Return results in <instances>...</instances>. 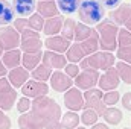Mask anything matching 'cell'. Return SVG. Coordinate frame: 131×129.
<instances>
[{
    "label": "cell",
    "instance_id": "cell-17",
    "mask_svg": "<svg viewBox=\"0 0 131 129\" xmlns=\"http://www.w3.org/2000/svg\"><path fill=\"white\" fill-rule=\"evenodd\" d=\"M37 12H38L43 18H50V17L60 15L58 5H57L53 0H40V2L37 3Z\"/></svg>",
    "mask_w": 131,
    "mask_h": 129
},
{
    "label": "cell",
    "instance_id": "cell-6",
    "mask_svg": "<svg viewBox=\"0 0 131 129\" xmlns=\"http://www.w3.org/2000/svg\"><path fill=\"white\" fill-rule=\"evenodd\" d=\"M20 49L25 53L41 52V40L38 32L34 29H26L25 32L20 33Z\"/></svg>",
    "mask_w": 131,
    "mask_h": 129
},
{
    "label": "cell",
    "instance_id": "cell-24",
    "mask_svg": "<svg viewBox=\"0 0 131 129\" xmlns=\"http://www.w3.org/2000/svg\"><path fill=\"white\" fill-rule=\"evenodd\" d=\"M90 36H99L98 31L92 29L90 26H87L84 23H78L75 26V36H73V40L76 43H81V41H84V40H87Z\"/></svg>",
    "mask_w": 131,
    "mask_h": 129
},
{
    "label": "cell",
    "instance_id": "cell-14",
    "mask_svg": "<svg viewBox=\"0 0 131 129\" xmlns=\"http://www.w3.org/2000/svg\"><path fill=\"white\" fill-rule=\"evenodd\" d=\"M18 126L20 129H44V122L35 112L28 111L18 117Z\"/></svg>",
    "mask_w": 131,
    "mask_h": 129
},
{
    "label": "cell",
    "instance_id": "cell-48",
    "mask_svg": "<svg viewBox=\"0 0 131 129\" xmlns=\"http://www.w3.org/2000/svg\"><path fill=\"white\" fill-rule=\"evenodd\" d=\"M2 55H3V50H2V47H0V56H2Z\"/></svg>",
    "mask_w": 131,
    "mask_h": 129
},
{
    "label": "cell",
    "instance_id": "cell-43",
    "mask_svg": "<svg viewBox=\"0 0 131 129\" xmlns=\"http://www.w3.org/2000/svg\"><path fill=\"white\" fill-rule=\"evenodd\" d=\"M104 9H116L121 5V0H99Z\"/></svg>",
    "mask_w": 131,
    "mask_h": 129
},
{
    "label": "cell",
    "instance_id": "cell-46",
    "mask_svg": "<svg viewBox=\"0 0 131 129\" xmlns=\"http://www.w3.org/2000/svg\"><path fill=\"white\" fill-rule=\"evenodd\" d=\"M8 74V68L5 67V64L2 62V59H0V78H5Z\"/></svg>",
    "mask_w": 131,
    "mask_h": 129
},
{
    "label": "cell",
    "instance_id": "cell-39",
    "mask_svg": "<svg viewBox=\"0 0 131 129\" xmlns=\"http://www.w3.org/2000/svg\"><path fill=\"white\" fill-rule=\"evenodd\" d=\"M31 106H32V102L28 99V97H20L18 99V102H17V111L18 112H28V111H31Z\"/></svg>",
    "mask_w": 131,
    "mask_h": 129
},
{
    "label": "cell",
    "instance_id": "cell-47",
    "mask_svg": "<svg viewBox=\"0 0 131 129\" xmlns=\"http://www.w3.org/2000/svg\"><path fill=\"white\" fill-rule=\"evenodd\" d=\"M92 129H110V128H108L107 125H104V123H95Z\"/></svg>",
    "mask_w": 131,
    "mask_h": 129
},
{
    "label": "cell",
    "instance_id": "cell-2",
    "mask_svg": "<svg viewBox=\"0 0 131 129\" xmlns=\"http://www.w3.org/2000/svg\"><path fill=\"white\" fill-rule=\"evenodd\" d=\"M96 31L99 33V47L111 52L117 49V33L119 26L113 20H102L96 24Z\"/></svg>",
    "mask_w": 131,
    "mask_h": 129
},
{
    "label": "cell",
    "instance_id": "cell-18",
    "mask_svg": "<svg viewBox=\"0 0 131 129\" xmlns=\"http://www.w3.org/2000/svg\"><path fill=\"white\" fill-rule=\"evenodd\" d=\"M43 64L49 65L50 68H63L66 67V56L63 53H57V52H52V50H47L43 53Z\"/></svg>",
    "mask_w": 131,
    "mask_h": 129
},
{
    "label": "cell",
    "instance_id": "cell-9",
    "mask_svg": "<svg viewBox=\"0 0 131 129\" xmlns=\"http://www.w3.org/2000/svg\"><path fill=\"white\" fill-rule=\"evenodd\" d=\"M64 105L67 109L75 112L79 109H84V94L81 93V90L76 87L69 88L64 94Z\"/></svg>",
    "mask_w": 131,
    "mask_h": 129
},
{
    "label": "cell",
    "instance_id": "cell-40",
    "mask_svg": "<svg viewBox=\"0 0 131 129\" xmlns=\"http://www.w3.org/2000/svg\"><path fill=\"white\" fill-rule=\"evenodd\" d=\"M14 28H15V31L18 33L25 32L26 29H31V28H29V21H28L26 18H17V20L14 21Z\"/></svg>",
    "mask_w": 131,
    "mask_h": 129
},
{
    "label": "cell",
    "instance_id": "cell-5",
    "mask_svg": "<svg viewBox=\"0 0 131 129\" xmlns=\"http://www.w3.org/2000/svg\"><path fill=\"white\" fill-rule=\"evenodd\" d=\"M17 100V90L11 85L8 78H0V109H12Z\"/></svg>",
    "mask_w": 131,
    "mask_h": 129
},
{
    "label": "cell",
    "instance_id": "cell-23",
    "mask_svg": "<svg viewBox=\"0 0 131 129\" xmlns=\"http://www.w3.org/2000/svg\"><path fill=\"white\" fill-rule=\"evenodd\" d=\"M63 23H64V18L61 15H57V17H50L44 21V28L43 31L46 35L52 36V35H57V33L61 32L63 29Z\"/></svg>",
    "mask_w": 131,
    "mask_h": 129
},
{
    "label": "cell",
    "instance_id": "cell-19",
    "mask_svg": "<svg viewBox=\"0 0 131 129\" xmlns=\"http://www.w3.org/2000/svg\"><path fill=\"white\" fill-rule=\"evenodd\" d=\"M21 50L20 49H12V50H6L2 55V62L5 64L6 68H15L21 64Z\"/></svg>",
    "mask_w": 131,
    "mask_h": 129
},
{
    "label": "cell",
    "instance_id": "cell-3",
    "mask_svg": "<svg viewBox=\"0 0 131 129\" xmlns=\"http://www.w3.org/2000/svg\"><path fill=\"white\" fill-rule=\"evenodd\" d=\"M104 6L99 0H81L78 15L84 24H98L99 21L104 20Z\"/></svg>",
    "mask_w": 131,
    "mask_h": 129
},
{
    "label": "cell",
    "instance_id": "cell-27",
    "mask_svg": "<svg viewBox=\"0 0 131 129\" xmlns=\"http://www.w3.org/2000/svg\"><path fill=\"white\" fill-rule=\"evenodd\" d=\"M41 58H43V53H41V52H35V53H23V56H21V64H23V67H25L26 70L32 71L34 68L40 64Z\"/></svg>",
    "mask_w": 131,
    "mask_h": 129
},
{
    "label": "cell",
    "instance_id": "cell-13",
    "mask_svg": "<svg viewBox=\"0 0 131 129\" xmlns=\"http://www.w3.org/2000/svg\"><path fill=\"white\" fill-rule=\"evenodd\" d=\"M73 81L69 74H66L63 71H55L50 76V87L58 91V93H66L69 88H72Z\"/></svg>",
    "mask_w": 131,
    "mask_h": 129
},
{
    "label": "cell",
    "instance_id": "cell-38",
    "mask_svg": "<svg viewBox=\"0 0 131 129\" xmlns=\"http://www.w3.org/2000/svg\"><path fill=\"white\" fill-rule=\"evenodd\" d=\"M116 56L121 61L131 65V47H119L117 52H116Z\"/></svg>",
    "mask_w": 131,
    "mask_h": 129
},
{
    "label": "cell",
    "instance_id": "cell-21",
    "mask_svg": "<svg viewBox=\"0 0 131 129\" xmlns=\"http://www.w3.org/2000/svg\"><path fill=\"white\" fill-rule=\"evenodd\" d=\"M15 18V11L12 8V3L8 0H0V24L8 26L14 21Z\"/></svg>",
    "mask_w": 131,
    "mask_h": 129
},
{
    "label": "cell",
    "instance_id": "cell-50",
    "mask_svg": "<svg viewBox=\"0 0 131 129\" xmlns=\"http://www.w3.org/2000/svg\"><path fill=\"white\" fill-rule=\"evenodd\" d=\"M124 129H130V128H124Z\"/></svg>",
    "mask_w": 131,
    "mask_h": 129
},
{
    "label": "cell",
    "instance_id": "cell-29",
    "mask_svg": "<svg viewBox=\"0 0 131 129\" xmlns=\"http://www.w3.org/2000/svg\"><path fill=\"white\" fill-rule=\"evenodd\" d=\"M81 122V117L75 112V111H69L64 115H61V126L63 129H75L78 128Z\"/></svg>",
    "mask_w": 131,
    "mask_h": 129
},
{
    "label": "cell",
    "instance_id": "cell-41",
    "mask_svg": "<svg viewBox=\"0 0 131 129\" xmlns=\"http://www.w3.org/2000/svg\"><path fill=\"white\" fill-rule=\"evenodd\" d=\"M78 73H79V67L78 64H67L66 65V74H69L70 78H76L78 76Z\"/></svg>",
    "mask_w": 131,
    "mask_h": 129
},
{
    "label": "cell",
    "instance_id": "cell-20",
    "mask_svg": "<svg viewBox=\"0 0 131 129\" xmlns=\"http://www.w3.org/2000/svg\"><path fill=\"white\" fill-rule=\"evenodd\" d=\"M101 102H102V90L101 88L85 90V94H84V109H95Z\"/></svg>",
    "mask_w": 131,
    "mask_h": 129
},
{
    "label": "cell",
    "instance_id": "cell-37",
    "mask_svg": "<svg viewBox=\"0 0 131 129\" xmlns=\"http://www.w3.org/2000/svg\"><path fill=\"white\" fill-rule=\"evenodd\" d=\"M102 100L107 106H114L119 100H121V94L116 91V90H111V91H107L104 96H102Z\"/></svg>",
    "mask_w": 131,
    "mask_h": 129
},
{
    "label": "cell",
    "instance_id": "cell-16",
    "mask_svg": "<svg viewBox=\"0 0 131 129\" xmlns=\"http://www.w3.org/2000/svg\"><path fill=\"white\" fill-rule=\"evenodd\" d=\"M44 46H46V49H49V50H52V52H57V53H66L67 49L70 47V41H69L67 38H64L63 35H60V36L52 35V36L46 38Z\"/></svg>",
    "mask_w": 131,
    "mask_h": 129
},
{
    "label": "cell",
    "instance_id": "cell-32",
    "mask_svg": "<svg viewBox=\"0 0 131 129\" xmlns=\"http://www.w3.org/2000/svg\"><path fill=\"white\" fill-rule=\"evenodd\" d=\"M116 70L119 73L121 81H124L125 84L131 85V65L127 64V62H124V61H119L116 64Z\"/></svg>",
    "mask_w": 131,
    "mask_h": 129
},
{
    "label": "cell",
    "instance_id": "cell-4",
    "mask_svg": "<svg viewBox=\"0 0 131 129\" xmlns=\"http://www.w3.org/2000/svg\"><path fill=\"white\" fill-rule=\"evenodd\" d=\"M114 65V55L111 52H96L93 55L85 56L81 62L79 68L82 70H108Z\"/></svg>",
    "mask_w": 131,
    "mask_h": 129
},
{
    "label": "cell",
    "instance_id": "cell-25",
    "mask_svg": "<svg viewBox=\"0 0 131 129\" xmlns=\"http://www.w3.org/2000/svg\"><path fill=\"white\" fill-rule=\"evenodd\" d=\"M66 58H67V61H70V62H73V64L81 62V61L85 58V53H84L81 44H79V43L70 44V47H69L67 52H66Z\"/></svg>",
    "mask_w": 131,
    "mask_h": 129
},
{
    "label": "cell",
    "instance_id": "cell-7",
    "mask_svg": "<svg viewBox=\"0 0 131 129\" xmlns=\"http://www.w3.org/2000/svg\"><path fill=\"white\" fill-rule=\"evenodd\" d=\"M20 46V33L15 31L14 26L0 28V47L2 50L18 49Z\"/></svg>",
    "mask_w": 131,
    "mask_h": 129
},
{
    "label": "cell",
    "instance_id": "cell-15",
    "mask_svg": "<svg viewBox=\"0 0 131 129\" xmlns=\"http://www.w3.org/2000/svg\"><path fill=\"white\" fill-rule=\"evenodd\" d=\"M8 79L14 88H21L29 79V70L20 65L15 68H11V71H8Z\"/></svg>",
    "mask_w": 131,
    "mask_h": 129
},
{
    "label": "cell",
    "instance_id": "cell-33",
    "mask_svg": "<svg viewBox=\"0 0 131 129\" xmlns=\"http://www.w3.org/2000/svg\"><path fill=\"white\" fill-rule=\"evenodd\" d=\"M75 26H76V23H75V20H72V18H67V20H64V23H63L61 35H63L64 38H67L69 41L73 40V36H75Z\"/></svg>",
    "mask_w": 131,
    "mask_h": 129
},
{
    "label": "cell",
    "instance_id": "cell-49",
    "mask_svg": "<svg viewBox=\"0 0 131 129\" xmlns=\"http://www.w3.org/2000/svg\"><path fill=\"white\" fill-rule=\"evenodd\" d=\"M75 129H85V128H75Z\"/></svg>",
    "mask_w": 131,
    "mask_h": 129
},
{
    "label": "cell",
    "instance_id": "cell-45",
    "mask_svg": "<svg viewBox=\"0 0 131 129\" xmlns=\"http://www.w3.org/2000/svg\"><path fill=\"white\" fill-rule=\"evenodd\" d=\"M44 129H63V126H61L60 120H52V122H47L44 125Z\"/></svg>",
    "mask_w": 131,
    "mask_h": 129
},
{
    "label": "cell",
    "instance_id": "cell-11",
    "mask_svg": "<svg viewBox=\"0 0 131 129\" xmlns=\"http://www.w3.org/2000/svg\"><path fill=\"white\" fill-rule=\"evenodd\" d=\"M111 20L116 24L125 26V29L131 31V5L130 3H122L111 12Z\"/></svg>",
    "mask_w": 131,
    "mask_h": 129
},
{
    "label": "cell",
    "instance_id": "cell-22",
    "mask_svg": "<svg viewBox=\"0 0 131 129\" xmlns=\"http://www.w3.org/2000/svg\"><path fill=\"white\" fill-rule=\"evenodd\" d=\"M12 8L18 15L25 17V15L32 14L37 9V2L35 0H12Z\"/></svg>",
    "mask_w": 131,
    "mask_h": 129
},
{
    "label": "cell",
    "instance_id": "cell-28",
    "mask_svg": "<svg viewBox=\"0 0 131 129\" xmlns=\"http://www.w3.org/2000/svg\"><path fill=\"white\" fill-rule=\"evenodd\" d=\"M32 78L35 81H41V82H46L47 79H50V76H52V68L49 67V65L46 64H38L35 68L32 70Z\"/></svg>",
    "mask_w": 131,
    "mask_h": 129
},
{
    "label": "cell",
    "instance_id": "cell-44",
    "mask_svg": "<svg viewBox=\"0 0 131 129\" xmlns=\"http://www.w3.org/2000/svg\"><path fill=\"white\" fill-rule=\"evenodd\" d=\"M121 102L127 111H131V93H125L124 97H121Z\"/></svg>",
    "mask_w": 131,
    "mask_h": 129
},
{
    "label": "cell",
    "instance_id": "cell-12",
    "mask_svg": "<svg viewBox=\"0 0 131 129\" xmlns=\"http://www.w3.org/2000/svg\"><path fill=\"white\" fill-rule=\"evenodd\" d=\"M21 93L23 96L26 97H41L46 96L49 93V85H46V82H41V81H28L23 87H21Z\"/></svg>",
    "mask_w": 131,
    "mask_h": 129
},
{
    "label": "cell",
    "instance_id": "cell-34",
    "mask_svg": "<svg viewBox=\"0 0 131 129\" xmlns=\"http://www.w3.org/2000/svg\"><path fill=\"white\" fill-rule=\"evenodd\" d=\"M98 112L95 109H84L82 115H81V123H84L85 126H93L98 122Z\"/></svg>",
    "mask_w": 131,
    "mask_h": 129
},
{
    "label": "cell",
    "instance_id": "cell-1",
    "mask_svg": "<svg viewBox=\"0 0 131 129\" xmlns=\"http://www.w3.org/2000/svg\"><path fill=\"white\" fill-rule=\"evenodd\" d=\"M31 111L35 112L40 119H43L44 125L47 122H52V120H61V108L50 97H46V96L35 97L32 100Z\"/></svg>",
    "mask_w": 131,
    "mask_h": 129
},
{
    "label": "cell",
    "instance_id": "cell-10",
    "mask_svg": "<svg viewBox=\"0 0 131 129\" xmlns=\"http://www.w3.org/2000/svg\"><path fill=\"white\" fill-rule=\"evenodd\" d=\"M119 82H121V78H119V73L116 70V67L113 68H108L105 70V73L102 76H99L98 85L102 91H111V90H116L119 87Z\"/></svg>",
    "mask_w": 131,
    "mask_h": 129
},
{
    "label": "cell",
    "instance_id": "cell-36",
    "mask_svg": "<svg viewBox=\"0 0 131 129\" xmlns=\"http://www.w3.org/2000/svg\"><path fill=\"white\" fill-rule=\"evenodd\" d=\"M28 21H29V28L38 32V31H41V29L44 28V21H46V20H44V18L37 12V14H32V15L29 17V20H28Z\"/></svg>",
    "mask_w": 131,
    "mask_h": 129
},
{
    "label": "cell",
    "instance_id": "cell-8",
    "mask_svg": "<svg viewBox=\"0 0 131 129\" xmlns=\"http://www.w3.org/2000/svg\"><path fill=\"white\" fill-rule=\"evenodd\" d=\"M99 81V71L98 70H82L78 73L75 79V85L79 90H90L98 85Z\"/></svg>",
    "mask_w": 131,
    "mask_h": 129
},
{
    "label": "cell",
    "instance_id": "cell-30",
    "mask_svg": "<svg viewBox=\"0 0 131 129\" xmlns=\"http://www.w3.org/2000/svg\"><path fill=\"white\" fill-rule=\"evenodd\" d=\"M79 44H81V47H82L85 56L93 55V53L98 52V49H99V36H90V38L81 41Z\"/></svg>",
    "mask_w": 131,
    "mask_h": 129
},
{
    "label": "cell",
    "instance_id": "cell-26",
    "mask_svg": "<svg viewBox=\"0 0 131 129\" xmlns=\"http://www.w3.org/2000/svg\"><path fill=\"white\" fill-rule=\"evenodd\" d=\"M102 117H104V120L107 122V123H110V125H119L121 122H122V117H124V114H122V111L121 109H117L116 106H107V109L104 111V114H102Z\"/></svg>",
    "mask_w": 131,
    "mask_h": 129
},
{
    "label": "cell",
    "instance_id": "cell-42",
    "mask_svg": "<svg viewBox=\"0 0 131 129\" xmlns=\"http://www.w3.org/2000/svg\"><path fill=\"white\" fill-rule=\"evenodd\" d=\"M0 129H11V119L0 109Z\"/></svg>",
    "mask_w": 131,
    "mask_h": 129
},
{
    "label": "cell",
    "instance_id": "cell-35",
    "mask_svg": "<svg viewBox=\"0 0 131 129\" xmlns=\"http://www.w3.org/2000/svg\"><path fill=\"white\" fill-rule=\"evenodd\" d=\"M117 47H131V31L119 29L117 33Z\"/></svg>",
    "mask_w": 131,
    "mask_h": 129
},
{
    "label": "cell",
    "instance_id": "cell-31",
    "mask_svg": "<svg viewBox=\"0 0 131 129\" xmlns=\"http://www.w3.org/2000/svg\"><path fill=\"white\" fill-rule=\"evenodd\" d=\"M57 5H58V9L61 12L73 14V12L78 11V8L81 5V0H57Z\"/></svg>",
    "mask_w": 131,
    "mask_h": 129
}]
</instances>
